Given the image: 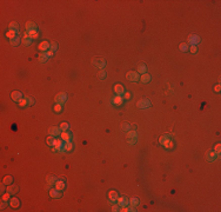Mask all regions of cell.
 Wrapping results in <instances>:
<instances>
[{"label":"cell","mask_w":221,"mask_h":212,"mask_svg":"<svg viewBox=\"0 0 221 212\" xmlns=\"http://www.w3.org/2000/svg\"><path fill=\"white\" fill-rule=\"evenodd\" d=\"M126 140L129 145H134L138 140V133L136 131H127V136H126Z\"/></svg>","instance_id":"cell-1"},{"label":"cell","mask_w":221,"mask_h":212,"mask_svg":"<svg viewBox=\"0 0 221 212\" xmlns=\"http://www.w3.org/2000/svg\"><path fill=\"white\" fill-rule=\"evenodd\" d=\"M219 157V153L218 152H215L214 150H211V151H207V153H206V159H207L208 161H214L216 160Z\"/></svg>","instance_id":"cell-2"},{"label":"cell","mask_w":221,"mask_h":212,"mask_svg":"<svg viewBox=\"0 0 221 212\" xmlns=\"http://www.w3.org/2000/svg\"><path fill=\"white\" fill-rule=\"evenodd\" d=\"M126 78L131 81H138L139 80V73L138 72H133V71H129L128 73L126 74Z\"/></svg>","instance_id":"cell-3"},{"label":"cell","mask_w":221,"mask_h":212,"mask_svg":"<svg viewBox=\"0 0 221 212\" xmlns=\"http://www.w3.org/2000/svg\"><path fill=\"white\" fill-rule=\"evenodd\" d=\"M53 151H59V152H62V151H64V140H62V139H57V140H55Z\"/></svg>","instance_id":"cell-4"},{"label":"cell","mask_w":221,"mask_h":212,"mask_svg":"<svg viewBox=\"0 0 221 212\" xmlns=\"http://www.w3.org/2000/svg\"><path fill=\"white\" fill-rule=\"evenodd\" d=\"M67 100V94L66 93H64V92H61V93H59L58 96L55 97V103L57 104H62L64 105V103Z\"/></svg>","instance_id":"cell-5"},{"label":"cell","mask_w":221,"mask_h":212,"mask_svg":"<svg viewBox=\"0 0 221 212\" xmlns=\"http://www.w3.org/2000/svg\"><path fill=\"white\" fill-rule=\"evenodd\" d=\"M136 105H138V107H139V109H148V107H150L151 106V101L148 99H141V100H139V101H138V104H136Z\"/></svg>","instance_id":"cell-6"},{"label":"cell","mask_w":221,"mask_h":212,"mask_svg":"<svg viewBox=\"0 0 221 212\" xmlns=\"http://www.w3.org/2000/svg\"><path fill=\"white\" fill-rule=\"evenodd\" d=\"M199 43H200V38L198 37V35L193 34V35H189V37H188V43L187 44H190L192 46H197Z\"/></svg>","instance_id":"cell-7"},{"label":"cell","mask_w":221,"mask_h":212,"mask_svg":"<svg viewBox=\"0 0 221 212\" xmlns=\"http://www.w3.org/2000/svg\"><path fill=\"white\" fill-rule=\"evenodd\" d=\"M108 198H109V202L111 203H115L119 198V195L116 191H109L108 192Z\"/></svg>","instance_id":"cell-8"},{"label":"cell","mask_w":221,"mask_h":212,"mask_svg":"<svg viewBox=\"0 0 221 212\" xmlns=\"http://www.w3.org/2000/svg\"><path fill=\"white\" fill-rule=\"evenodd\" d=\"M11 98H12L14 101H19V100L22 99V93L19 92V91H13L12 94H11Z\"/></svg>","instance_id":"cell-9"},{"label":"cell","mask_w":221,"mask_h":212,"mask_svg":"<svg viewBox=\"0 0 221 212\" xmlns=\"http://www.w3.org/2000/svg\"><path fill=\"white\" fill-rule=\"evenodd\" d=\"M118 204L120 205V207L121 206H128L129 205V199H127L126 197H120V198H118Z\"/></svg>","instance_id":"cell-10"},{"label":"cell","mask_w":221,"mask_h":212,"mask_svg":"<svg viewBox=\"0 0 221 212\" xmlns=\"http://www.w3.org/2000/svg\"><path fill=\"white\" fill-rule=\"evenodd\" d=\"M93 64H94L98 69H104L105 67V65H106V61L104 60V59H95L94 61H93Z\"/></svg>","instance_id":"cell-11"},{"label":"cell","mask_w":221,"mask_h":212,"mask_svg":"<svg viewBox=\"0 0 221 212\" xmlns=\"http://www.w3.org/2000/svg\"><path fill=\"white\" fill-rule=\"evenodd\" d=\"M60 136H61V139L65 143H66V141H71V139H72V134L69 133V132H67V131H62Z\"/></svg>","instance_id":"cell-12"},{"label":"cell","mask_w":221,"mask_h":212,"mask_svg":"<svg viewBox=\"0 0 221 212\" xmlns=\"http://www.w3.org/2000/svg\"><path fill=\"white\" fill-rule=\"evenodd\" d=\"M39 50H40L41 52H47L48 50H50V43H48V41H42V43H40Z\"/></svg>","instance_id":"cell-13"},{"label":"cell","mask_w":221,"mask_h":212,"mask_svg":"<svg viewBox=\"0 0 221 212\" xmlns=\"http://www.w3.org/2000/svg\"><path fill=\"white\" fill-rule=\"evenodd\" d=\"M50 196L52 198H60L61 197V192L59 190H57V188H51L50 190Z\"/></svg>","instance_id":"cell-14"},{"label":"cell","mask_w":221,"mask_h":212,"mask_svg":"<svg viewBox=\"0 0 221 212\" xmlns=\"http://www.w3.org/2000/svg\"><path fill=\"white\" fill-rule=\"evenodd\" d=\"M114 92L118 94V96H122L124 93H125V89H124L122 85H120V84H118V85L114 86Z\"/></svg>","instance_id":"cell-15"},{"label":"cell","mask_w":221,"mask_h":212,"mask_svg":"<svg viewBox=\"0 0 221 212\" xmlns=\"http://www.w3.org/2000/svg\"><path fill=\"white\" fill-rule=\"evenodd\" d=\"M55 188L57 190H59V191H64L65 187H66V185H65L64 180H57L55 181V184H54Z\"/></svg>","instance_id":"cell-16"},{"label":"cell","mask_w":221,"mask_h":212,"mask_svg":"<svg viewBox=\"0 0 221 212\" xmlns=\"http://www.w3.org/2000/svg\"><path fill=\"white\" fill-rule=\"evenodd\" d=\"M112 103H113V104H115V105H121V104L124 103V98H122V96H118V94H116L115 97H113Z\"/></svg>","instance_id":"cell-17"},{"label":"cell","mask_w":221,"mask_h":212,"mask_svg":"<svg viewBox=\"0 0 221 212\" xmlns=\"http://www.w3.org/2000/svg\"><path fill=\"white\" fill-rule=\"evenodd\" d=\"M7 192H10L11 195H15L18 191H19V188H18V186H12V185H7V188H6Z\"/></svg>","instance_id":"cell-18"},{"label":"cell","mask_w":221,"mask_h":212,"mask_svg":"<svg viewBox=\"0 0 221 212\" xmlns=\"http://www.w3.org/2000/svg\"><path fill=\"white\" fill-rule=\"evenodd\" d=\"M60 130H61V129H60V127H51V129H50V134H51V136H59V134H61L60 133Z\"/></svg>","instance_id":"cell-19"},{"label":"cell","mask_w":221,"mask_h":212,"mask_svg":"<svg viewBox=\"0 0 221 212\" xmlns=\"http://www.w3.org/2000/svg\"><path fill=\"white\" fill-rule=\"evenodd\" d=\"M10 205L12 206V207H14V209H17V207H19V205H20V202H19L18 198H12V199H10Z\"/></svg>","instance_id":"cell-20"},{"label":"cell","mask_w":221,"mask_h":212,"mask_svg":"<svg viewBox=\"0 0 221 212\" xmlns=\"http://www.w3.org/2000/svg\"><path fill=\"white\" fill-rule=\"evenodd\" d=\"M169 140H170V139H169V137H168L167 134H165V136H161V137L159 138V143L161 144V145H163V146H165V145H166V144L168 143Z\"/></svg>","instance_id":"cell-21"},{"label":"cell","mask_w":221,"mask_h":212,"mask_svg":"<svg viewBox=\"0 0 221 212\" xmlns=\"http://www.w3.org/2000/svg\"><path fill=\"white\" fill-rule=\"evenodd\" d=\"M58 180L57 178L54 177V176H47V178H46V181H47V184H48V187L51 186V185L55 184V181Z\"/></svg>","instance_id":"cell-22"},{"label":"cell","mask_w":221,"mask_h":212,"mask_svg":"<svg viewBox=\"0 0 221 212\" xmlns=\"http://www.w3.org/2000/svg\"><path fill=\"white\" fill-rule=\"evenodd\" d=\"M151 75L147 74V73H145V74H142L141 77H140V80H141V82H143V84H147V82L151 81Z\"/></svg>","instance_id":"cell-23"},{"label":"cell","mask_w":221,"mask_h":212,"mask_svg":"<svg viewBox=\"0 0 221 212\" xmlns=\"http://www.w3.org/2000/svg\"><path fill=\"white\" fill-rule=\"evenodd\" d=\"M12 181H13V177L12 176H5L3 179V184L5 185H11L12 184Z\"/></svg>","instance_id":"cell-24"},{"label":"cell","mask_w":221,"mask_h":212,"mask_svg":"<svg viewBox=\"0 0 221 212\" xmlns=\"http://www.w3.org/2000/svg\"><path fill=\"white\" fill-rule=\"evenodd\" d=\"M17 32L15 31H12V30H8V31L6 32V37L8 38V39H11V40H12V39H14V38H17Z\"/></svg>","instance_id":"cell-25"},{"label":"cell","mask_w":221,"mask_h":212,"mask_svg":"<svg viewBox=\"0 0 221 212\" xmlns=\"http://www.w3.org/2000/svg\"><path fill=\"white\" fill-rule=\"evenodd\" d=\"M72 149H73V144H72L71 141H66V143L64 144V151L65 152H69V151H72Z\"/></svg>","instance_id":"cell-26"},{"label":"cell","mask_w":221,"mask_h":212,"mask_svg":"<svg viewBox=\"0 0 221 212\" xmlns=\"http://www.w3.org/2000/svg\"><path fill=\"white\" fill-rule=\"evenodd\" d=\"M48 58H50V57H48V55H47V53H46V52H42V53H41V54L39 55V60H40V62H45V61H47V60H48Z\"/></svg>","instance_id":"cell-27"},{"label":"cell","mask_w":221,"mask_h":212,"mask_svg":"<svg viewBox=\"0 0 221 212\" xmlns=\"http://www.w3.org/2000/svg\"><path fill=\"white\" fill-rule=\"evenodd\" d=\"M18 104H19V106H20V107L28 106V97H27V98H22L21 100H19V101H18Z\"/></svg>","instance_id":"cell-28"},{"label":"cell","mask_w":221,"mask_h":212,"mask_svg":"<svg viewBox=\"0 0 221 212\" xmlns=\"http://www.w3.org/2000/svg\"><path fill=\"white\" fill-rule=\"evenodd\" d=\"M28 33H30V38H31V39H38V38H39V33H38L37 30L28 31Z\"/></svg>","instance_id":"cell-29"},{"label":"cell","mask_w":221,"mask_h":212,"mask_svg":"<svg viewBox=\"0 0 221 212\" xmlns=\"http://www.w3.org/2000/svg\"><path fill=\"white\" fill-rule=\"evenodd\" d=\"M26 30H27V31L37 30V25L34 24V23H32V21H30V23H27V24H26Z\"/></svg>","instance_id":"cell-30"},{"label":"cell","mask_w":221,"mask_h":212,"mask_svg":"<svg viewBox=\"0 0 221 212\" xmlns=\"http://www.w3.org/2000/svg\"><path fill=\"white\" fill-rule=\"evenodd\" d=\"M55 140H57V139H55L54 136H50V137H48L47 139H46V141H47V144L50 145V146H54Z\"/></svg>","instance_id":"cell-31"},{"label":"cell","mask_w":221,"mask_h":212,"mask_svg":"<svg viewBox=\"0 0 221 212\" xmlns=\"http://www.w3.org/2000/svg\"><path fill=\"white\" fill-rule=\"evenodd\" d=\"M11 45L12 46H18V45L20 44V38L17 37V38H14V39H12V40H10Z\"/></svg>","instance_id":"cell-32"},{"label":"cell","mask_w":221,"mask_h":212,"mask_svg":"<svg viewBox=\"0 0 221 212\" xmlns=\"http://www.w3.org/2000/svg\"><path fill=\"white\" fill-rule=\"evenodd\" d=\"M10 30H12V31H19V25L17 24V23H11L10 24Z\"/></svg>","instance_id":"cell-33"},{"label":"cell","mask_w":221,"mask_h":212,"mask_svg":"<svg viewBox=\"0 0 221 212\" xmlns=\"http://www.w3.org/2000/svg\"><path fill=\"white\" fill-rule=\"evenodd\" d=\"M180 50L182 52H186L189 50V46H188L187 43H182V44H180Z\"/></svg>","instance_id":"cell-34"},{"label":"cell","mask_w":221,"mask_h":212,"mask_svg":"<svg viewBox=\"0 0 221 212\" xmlns=\"http://www.w3.org/2000/svg\"><path fill=\"white\" fill-rule=\"evenodd\" d=\"M129 205H132V206L139 205V199H138V198H132V199H129Z\"/></svg>","instance_id":"cell-35"},{"label":"cell","mask_w":221,"mask_h":212,"mask_svg":"<svg viewBox=\"0 0 221 212\" xmlns=\"http://www.w3.org/2000/svg\"><path fill=\"white\" fill-rule=\"evenodd\" d=\"M146 65H140L139 66V69H138V72H139V73H141V74H145V73H146Z\"/></svg>","instance_id":"cell-36"},{"label":"cell","mask_w":221,"mask_h":212,"mask_svg":"<svg viewBox=\"0 0 221 212\" xmlns=\"http://www.w3.org/2000/svg\"><path fill=\"white\" fill-rule=\"evenodd\" d=\"M59 127H60V129H61L62 131H67V130H68V127H69V124H68V123H61Z\"/></svg>","instance_id":"cell-37"},{"label":"cell","mask_w":221,"mask_h":212,"mask_svg":"<svg viewBox=\"0 0 221 212\" xmlns=\"http://www.w3.org/2000/svg\"><path fill=\"white\" fill-rule=\"evenodd\" d=\"M62 104H55L54 105V112H61Z\"/></svg>","instance_id":"cell-38"},{"label":"cell","mask_w":221,"mask_h":212,"mask_svg":"<svg viewBox=\"0 0 221 212\" xmlns=\"http://www.w3.org/2000/svg\"><path fill=\"white\" fill-rule=\"evenodd\" d=\"M57 48H58V45L55 44L54 41H53V43H50V50H51V51H57Z\"/></svg>","instance_id":"cell-39"},{"label":"cell","mask_w":221,"mask_h":212,"mask_svg":"<svg viewBox=\"0 0 221 212\" xmlns=\"http://www.w3.org/2000/svg\"><path fill=\"white\" fill-rule=\"evenodd\" d=\"M10 196H11L10 192H6V193H4V195H3L1 199H3L4 202H7V200H10Z\"/></svg>","instance_id":"cell-40"},{"label":"cell","mask_w":221,"mask_h":212,"mask_svg":"<svg viewBox=\"0 0 221 212\" xmlns=\"http://www.w3.org/2000/svg\"><path fill=\"white\" fill-rule=\"evenodd\" d=\"M121 129H122L124 131H129V129H131V125L127 123H124L122 125H121Z\"/></svg>","instance_id":"cell-41"},{"label":"cell","mask_w":221,"mask_h":212,"mask_svg":"<svg viewBox=\"0 0 221 212\" xmlns=\"http://www.w3.org/2000/svg\"><path fill=\"white\" fill-rule=\"evenodd\" d=\"M31 43H32V39H31V38H28V39H24V40H22V44H24L25 46H28V45H31Z\"/></svg>","instance_id":"cell-42"},{"label":"cell","mask_w":221,"mask_h":212,"mask_svg":"<svg viewBox=\"0 0 221 212\" xmlns=\"http://www.w3.org/2000/svg\"><path fill=\"white\" fill-rule=\"evenodd\" d=\"M165 147H166V149H173V147H174V143L172 140H169L168 143L166 144V145H165Z\"/></svg>","instance_id":"cell-43"},{"label":"cell","mask_w":221,"mask_h":212,"mask_svg":"<svg viewBox=\"0 0 221 212\" xmlns=\"http://www.w3.org/2000/svg\"><path fill=\"white\" fill-rule=\"evenodd\" d=\"M98 77H99V78H100V79H105V77H106V73H105V71H104V70H101V71L99 72Z\"/></svg>","instance_id":"cell-44"},{"label":"cell","mask_w":221,"mask_h":212,"mask_svg":"<svg viewBox=\"0 0 221 212\" xmlns=\"http://www.w3.org/2000/svg\"><path fill=\"white\" fill-rule=\"evenodd\" d=\"M120 205L118 204V205H113V207H112V211L113 212H116V211H120Z\"/></svg>","instance_id":"cell-45"},{"label":"cell","mask_w":221,"mask_h":212,"mask_svg":"<svg viewBox=\"0 0 221 212\" xmlns=\"http://www.w3.org/2000/svg\"><path fill=\"white\" fill-rule=\"evenodd\" d=\"M122 96H124V98H125V99H131V98H132V97H131V93H129V92H125Z\"/></svg>","instance_id":"cell-46"},{"label":"cell","mask_w":221,"mask_h":212,"mask_svg":"<svg viewBox=\"0 0 221 212\" xmlns=\"http://www.w3.org/2000/svg\"><path fill=\"white\" fill-rule=\"evenodd\" d=\"M189 51L192 52V53H193V54H194V53H197V52H198V48H197V46H190Z\"/></svg>","instance_id":"cell-47"},{"label":"cell","mask_w":221,"mask_h":212,"mask_svg":"<svg viewBox=\"0 0 221 212\" xmlns=\"http://www.w3.org/2000/svg\"><path fill=\"white\" fill-rule=\"evenodd\" d=\"M214 151L215 152H218V153H220V151H221V146H220V144H218L216 146L214 147Z\"/></svg>","instance_id":"cell-48"},{"label":"cell","mask_w":221,"mask_h":212,"mask_svg":"<svg viewBox=\"0 0 221 212\" xmlns=\"http://www.w3.org/2000/svg\"><path fill=\"white\" fill-rule=\"evenodd\" d=\"M6 203L7 202H4V200H3V202H1V204H0V209H1V210L5 209V207H6V205H7Z\"/></svg>","instance_id":"cell-49"},{"label":"cell","mask_w":221,"mask_h":212,"mask_svg":"<svg viewBox=\"0 0 221 212\" xmlns=\"http://www.w3.org/2000/svg\"><path fill=\"white\" fill-rule=\"evenodd\" d=\"M120 211H121V212H127V211H129V209L127 207V206H121Z\"/></svg>","instance_id":"cell-50"},{"label":"cell","mask_w":221,"mask_h":212,"mask_svg":"<svg viewBox=\"0 0 221 212\" xmlns=\"http://www.w3.org/2000/svg\"><path fill=\"white\" fill-rule=\"evenodd\" d=\"M4 192H5V184H1V186H0V193L4 195Z\"/></svg>","instance_id":"cell-51"},{"label":"cell","mask_w":221,"mask_h":212,"mask_svg":"<svg viewBox=\"0 0 221 212\" xmlns=\"http://www.w3.org/2000/svg\"><path fill=\"white\" fill-rule=\"evenodd\" d=\"M220 89H221L220 84H218V85H216V86L214 87V91H215V92H220Z\"/></svg>","instance_id":"cell-52"},{"label":"cell","mask_w":221,"mask_h":212,"mask_svg":"<svg viewBox=\"0 0 221 212\" xmlns=\"http://www.w3.org/2000/svg\"><path fill=\"white\" fill-rule=\"evenodd\" d=\"M33 104H34V100L32 99V98H30V97H28V106L33 105Z\"/></svg>","instance_id":"cell-53"},{"label":"cell","mask_w":221,"mask_h":212,"mask_svg":"<svg viewBox=\"0 0 221 212\" xmlns=\"http://www.w3.org/2000/svg\"><path fill=\"white\" fill-rule=\"evenodd\" d=\"M46 53H47V55H48V57H52V55L54 54V52H53V51H51V50H48V51L46 52Z\"/></svg>","instance_id":"cell-54"}]
</instances>
